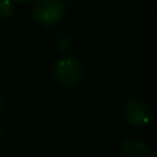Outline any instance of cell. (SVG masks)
<instances>
[{
	"mask_svg": "<svg viewBox=\"0 0 157 157\" xmlns=\"http://www.w3.org/2000/svg\"><path fill=\"white\" fill-rule=\"evenodd\" d=\"M3 109H4V99H3V97L0 95V113H2Z\"/></svg>",
	"mask_w": 157,
	"mask_h": 157,
	"instance_id": "cell-8",
	"label": "cell"
},
{
	"mask_svg": "<svg viewBox=\"0 0 157 157\" xmlns=\"http://www.w3.org/2000/svg\"><path fill=\"white\" fill-rule=\"evenodd\" d=\"M66 14L62 0H36L32 8L33 19L44 28H51L59 24Z\"/></svg>",
	"mask_w": 157,
	"mask_h": 157,
	"instance_id": "cell-1",
	"label": "cell"
},
{
	"mask_svg": "<svg viewBox=\"0 0 157 157\" xmlns=\"http://www.w3.org/2000/svg\"><path fill=\"white\" fill-rule=\"evenodd\" d=\"M119 157H153L147 145L139 139H127L119 147Z\"/></svg>",
	"mask_w": 157,
	"mask_h": 157,
	"instance_id": "cell-4",
	"label": "cell"
},
{
	"mask_svg": "<svg viewBox=\"0 0 157 157\" xmlns=\"http://www.w3.org/2000/svg\"><path fill=\"white\" fill-rule=\"evenodd\" d=\"M57 48L63 57H68L73 51V40L69 36H62L57 41Z\"/></svg>",
	"mask_w": 157,
	"mask_h": 157,
	"instance_id": "cell-5",
	"label": "cell"
},
{
	"mask_svg": "<svg viewBox=\"0 0 157 157\" xmlns=\"http://www.w3.org/2000/svg\"><path fill=\"white\" fill-rule=\"evenodd\" d=\"M13 3H18V4H29V3H33L36 0H11Z\"/></svg>",
	"mask_w": 157,
	"mask_h": 157,
	"instance_id": "cell-7",
	"label": "cell"
},
{
	"mask_svg": "<svg viewBox=\"0 0 157 157\" xmlns=\"http://www.w3.org/2000/svg\"><path fill=\"white\" fill-rule=\"evenodd\" d=\"M2 136H3V128H2V125H0V141H2Z\"/></svg>",
	"mask_w": 157,
	"mask_h": 157,
	"instance_id": "cell-9",
	"label": "cell"
},
{
	"mask_svg": "<svg viewBox=\"0 0 157 157\" xmlns=\"http://www.w3.org/2000/svg\"><path fill=\"white\" fill-rule=\"evenodd\" d=\"M83 76V66L80 61L76 58L71 57H62L59 61H57L54 66V77L65 88L75 87L80 81Z\"/></svg>",
	"mask_w": 157,
	"mask_h": 157,
	"instance_id": "cell-2",
	"label": "cell"
},
{
	"mask_svg": "<svg viewBox=\"0 0 157 157\" xmlns=\"http://www.w3.org/2000/svg\"><path fill=\"white\" fill-rule=\"evenodd\" d=\"M124 117L128 124L135 128H142L149 124L152 119V108L146 99L134 97L127 101L124 106Z\"/></svg>",
	"mask_w": 157,
	"mask_h": 157,
	"instance_id": "cell-3",
	"label": "cell"
},
{
	"mask_svg": "<svg viewBox=\"0 0 157 157\" xmlns=\"http://www.w3.org/2000/svg\"><path fill=\"white\" fill-rule=\"evenodd\" d=\"M14 15V3L11 0H0V21H8Z\"/></svg>",
	"mask_w": 157,
	"mask_h": 157,
	"instance_id": "cell-6",
	"label": "cell"
}]
</instances>
